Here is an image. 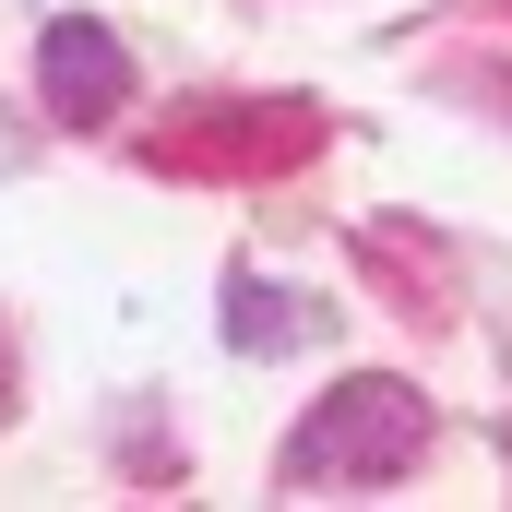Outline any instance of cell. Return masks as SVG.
<instances>
[{
	"mask_svg": "<svg viewBox=\"0 0 512 512\" xmlns=\"http://www.w3.org/2000/svg\"><path fill=\"white\" fill-rule=\"evenodd\" d=\"M429 453V405L405 382H334L298 429H286V477L298 489H382Z\"/></svg>",
	"mask_w": 512,
	"mask_h": 512,
	"instance_id": "1",
	"label": "cell"
},
{
	"mask_svg": "<svg viewBox=\"0 0 512 512\" xmlns=\"http://www.w3.org/2000/svg\"><path fill=\"white\" fill-rule=\"evenodd\" d=\"M36 84H48L60 120H108V108L131 96V60H120V36H108L96 12H60L48 48H36Z\"/></svg>",
	"mask_w": 512,
	"mask_h": 512,
	"instance_id": "2",
	"label": "cell"
}]
</instances>
